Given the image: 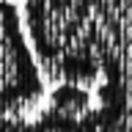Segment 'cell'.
Listing matches in <instances>:
<instances>
[{"mask_svg": "<svg viewBox=\"0 0 132 132\" xmlns=\"http://www.w3.org/2000/svg\"><path fill=\"white\" fill-rule=\"evenodd\" d=\"M25 28L33 55L47 66L72 50L99 47V22L82 0H25Z\"/></svg>", "mask_w": 132, "mask_h": 132, "instance_id": "6da1fadb", "label": "cell"}, {"mask_svg": "<svg viewBox=\"0 0 132 132\" xmlns=\"http://www.w3.org/2000/svg\"><path fill=\"white\" fill-rule=\"evenodd\" d=\"M41 94L44 82L22 30V14L14 3L0 0V118L16 116Z\"/></svg>", "mask_w": 132, "mask_h": 132, "instance_id": "7a4b0ae2", "label": "cell"}, {"mask_svg": "<svg viewBox=\"0 0 132 132\" xmlns=\"http://www.w3.org/2000/svg\"><path fill=\"white\" fill-rule=\"evenodd\" d=\"M99 107H94L102 132H132V82L107 80L96 91Z\"/></svg>", "mask_w": 132, "mask_h": 132, "instance_id": "3957f363", "label": "cell"}, {"mask_svg": "<svg viewBox=\"0 0 132 132\" xmlns=\"http://www.w3.org/2000/svg\"><path fill=\"white\" fill-rule=\"evenodd\" d=\"M99 66L107 80L132 82V28L107 30L99 25Z\"/></svg>", "mask_w": 132, "mask_h": 132, "instance_id": "277c9868", "label": "cell"}, {"mask_svg": "<svg viewBox=\"0 0 132 132\" xmlns=\"http://www.w3.org/2000/svg\"><path fill=\"white\" fill-rule=\"evenodd\" d=\"M52 72L61 74L66 82H74V85H85V82H94L102 72L99 66V47H80L66 52L55 66Z\"/></svg>", "mask_w": 132, "mask_h": 132, "instance_id": "5b68a950", "label": "cell"}, {"mask_svg": "<svg viewBox=\"0 0 132 132\" xmlns=\"http://www.w3.org/2000/svg\"><path fill=\"white\" fill-rule=\"evenodd\" d=\"M88 110H91V94L82 85L61 82L58 88L50 91V113L61 116L66 121H80Z\"/></svg>", "mask_w": 132, "mask_h": 132, "instance_id": "8992f818", "label": "cell"}, {"mask_svg": "<svg viewBox=\"0 0 132 132\" xmlns=\"http://www.w3.org/2000/svg\"><path fill=\"white\" fill-rule=\"evenodd\" d=\"M107 30H129L132 28V0H82Z\"/></svg>", "mask_w": 132, "mask_h": 132, "instance_id": "52a82bcc", "label": "cell"}, {"mask_svg": "<svg viewBox=\"0 0 132 132\" xmlns=\"http://www.w3.org/2000/svg\"><path fill=\"white\" fill-rule=\"evenodd\" d=\"M8 3H11V0H8Z\"/></svg>", "mask_w": 132, "mask_h": 132, "instance_id": "ba28073f", "label": "cell"}]
</instances>
